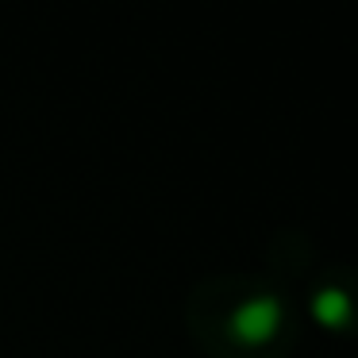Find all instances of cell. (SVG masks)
Wrapping results in <instances>:
<instances>
[{"instance_id":"2","label":"cell","mask_w":358,"mask_h":358,"mask_svg":"<svg viewBox=\"0 0 358 358\" xmlns=\"http://www.w3.org/2000/svg\"><path fill=\"white\" fill-rule=\"evenodd\" d=\"M308 316L339 339H358V266H320L304 289Z\"/></svg>"},{"instance_id":"1","label":"cell","mask_w":358,"mask_h":358,"mask_svg":"<svg viewBox=\"0 0 358 358\" xmlns=\"http://www.w3.org/2000/svg\"><path fill=\"white\" fill-rule=\"evenodd\" d=\"M185 327L208 358H289L301 339L289 293L255 273L201 278L185 301Z\"/></svg>"},{"instance_id":"3","label":"cell","mask_w":358,"mask_h":358,"mask_svg":"<svg viewBox=\"0 0 358 358\" xmlns=\"http://www.w3.org/2000/svg\"><path fill=\"white\" fill-rule=\"evenodd\" d=\"M270 270H273V281H285V278H304L312 270V247L301 239L296 231H285L273 239L270 247Z\"/></svg>"}]
</instances>
